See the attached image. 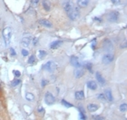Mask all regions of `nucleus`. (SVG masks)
I'll return each instance as SVG.
<instances>
[{
    "label": "nucleus",
    "mask_w": 127,
    "mask_h": 120,
    "mask_svg": "<svg viewBox=\"0 0 127 120\" xmlns=\"http://www.w3.org/2000/svg\"><path fill=\"white\" fill-rule=\"evenodd\" d=\"M3 37H4V40H5V45H10L11 42V38H12V29L11 27H5L3 30Z\"/></svg>",
    "instance_id": "nucleus-1"
},
{
    "label": "nucleus",
    "mask_w": 127,
    "mask_h": 120,
    "mask_svg": "<svg viewBox=\"0 0 127 120\" xmlns=\"http://www.w3.org/2000/svg\"><path fill=\"white\" fill-rule=\"evenodd\" d=\"M67 15H68L69 18L71 19V20H76L80 16V11H79V9H78V7L74 6L73 9H72Z\"/></svg>",
    "instance_id": "nucleus-2"
},
{
    "label": "nucleus",
    "mask_w": 127,
    "mask_h": 120,
    "mask_svg": "<svg viewBox=\"0 0 127 120\" xmlns=\"http://www.w3.org/2000/svg\"><path fill=\"white\" fill-rule=\"evenodd\" d=\"M114 56L113 55V54L107 53L103 56L102 61H103V63L104 65H108V64H110V63H112V62L114 61Z\"/></svg>",
    "instance_id": "nucleus-3"
},
{
    "label": "nucleus",
    "mask_w": 127,
    "mask_h": 120,
    "mask_svg": "<svg viewBox=\"0 0 127 120\" xmlns=\"http://www.w3.org/2000/svg\"><path fill=\"white\" fill-rule=\"evenodd\" d=\"M119 18V13L116 12V11H113L111 13L109 14L108 16H107V19H108L109 22H111V23H114V22H116Z\"/></svg>",
    "instance_id": "nucleus-4"
},
{
    "label": "nucleus",
    "mask_w": 127,
    "mask_h": 120,
    "mask_svg": "<svg viewBox=\"0 0 127 120\" xmlns=\"http://www.w3.org/2000/svg\"><path fill=\"white\" fill-rule=\"evenodd\" d=\"M103 50L106 51V52H110V51H112L113 50V48H114L113 43H112L109 39H105L104 41H103Z\"/></svg>",
    "instance_id": "nucleus-5"
},
{
    "label": "nucleus",
    "mask_w": 127,
    "mask_h": 120,
    "mask_svg": "<svg viewBox=\"0 0 127 120\" xmlns=\"http://www.w3.org/2000/svg\"><path fill=\"white\" fill-rule=\"evenodd\" d=\"M45 101L47 105H53L56 102V98H55V96L52 94L47 92L45 96Z\"/></svg>",
    "instance_id": "nucleus-6"
},
{
    "label": "nucleus",
    "mask_w": 127,
    "mask_h": 120,
    "mask_svg": "<svg viewBox=\"0 0 127 120\" xmlns=\"http://www.w3.org/2000/svg\"><path fill=\"white\" fill-rule=\"evenodd\" d=\"M70 63H71V65L73 67H76V68H80L81 66H82V64L80 63L78 57H76V56H74L70 57Z\"/></svg>",
    "instance_id": "nucleus-7"
},
{
    "label": "nucleus",
    "mask_w": 127,
    "mask_h": 120,
    "mask_svg": "<svg viewBox=\"0 0 127 120\" xmlns=\"http://www.w3.org/2000/svg\"><path fill=\"white\" fill-rule=\"evenodd\" d=\"M56 68V64L53 61H49L46 64H45L43 66V69L46 70V71H53Z\"/></svg>",
    "instance_id": "nucleus-8"
},
{
    "label": "nucleus",
    "mask_w": 127,
    "mask_h": 120,
    "mask_svg": "<svg viewBox=\"0 0 127 120\" xmlns=\"http://www.w3.org/2000/svg\"><path fill=\"white\" fill-rule=\"evenodd\" d=\"M30 43H31V37L30 36H25L24 38H22L21 44L24 47H27L30 45Z\"/></svg>",
    "instance_id": "nucleus-9"
},
{
    "label": "nucleus",
    "mask_w": 127,
    "mask_h": 120,
    "mask_svg": "<svg viewBox=\"0 0 127 120\" xmlns=\"http://www.w3.org/2000/svg\"><path fill=\"white\" fill-rule=\"evenodd\" d=\"M74 4L71 2V1H68V2H66L64 5V11L66 12V14H68L70 11L73 9V7H74Z\"/></svg>",
    "instance_id": "nucleus-10"
},
{
    "label": "nucleus",
    "mask_w": 127,
    "mask_h": 120,
    "mask_svg": "<svg viewBox=\"0 0 127 120\" xmlns=\"http://www.w3.org/2000/svg\"><path fill=\"white\" fill-rule=\"evenodd\" d=\"M104 96H105L106 100H108V101L112 102L114 100V97H113V94H112V91L110 88H107L104 92Z\"/></svg>",
    "instance_id": "nucleus-11"
},
{
    "label": "nucleus",
    "mask_w": 127,
    "mask_h": 120,
    "mask_svg": "<svg viewBox=\"0 0 127 120\" xmlns=\"http://www.w3.org/2000/svg\"><path fill=\"white\" fill-rule=\"evenodd\" d=\"M89 2H90V0H77V5L80 8L86 7L89 5Z\"/></svg>",
    "instance_id": "nucleus-12"
},
{
    "label": "nucleus",
    "mask_w": 127,
    "mask_h": 120,
    "mask_svg": "<svg viewBox=\"0 0 127 120\" xmlns=\"http://www.w3.org/2000/svg\"><path fill=\"white\" fill-rule=\"evenodd\" d=\"M62 44H63V41H62V40H56V41H54V42L51 43L50 47L52 48V49H56V48L59 47Z\"/></svg>",
    "instance_id": "nucleus-13"
},
{
    "label": "nucleus",
    "mask_w": 127,
    "mask_h": 120,
    "mask_svg": "<svg viewBox=\"0 0 127 120\" xmlns=\"http://www.w3.org/2000/svg\"><path fill=\"white\" fill-rule=\"evenodd\" d=\"M95 77H96V79H97V81L100 83L101 85H104V84H105V79L103 78V76L101 75L99 72H96Z\"/></svg>",
    "instance_id": "nucleus-14"
},
{
    "label": "nucleus",
    "mask_w": 127,
    "mask_h": 120,
    "mask_svg": "<svg viewBox=\"0 0 127 120\" xmlns=\"http://www.w3.org/2000/svg\"><path fill=\"white\" fill-rule=\"evenodd\" d=\"M87 86L88 88H90L91 90H96L97 89V84L95 83V81H88L87 82Z\"/></svg>",
    "instance_id": "nucleus-15"
},
{
    "label": "nucleus",
    "mask_w": 127,
    "mask_h": 120,
    "mask_svg": "<svg viewBox=\"0 0 127 120\" xmlns=\"http://www.w3.org/2000/svg\"><path fill=\"white\" fill-rule=\"evenodd\" d=\"M39 23L40 25H42V26H44L45 27H52L51 22L46 20V19H41V20H39Z\"/></svg>",
    "instance_id": "nucleus-16"
},
{
    "label": "nucleus",
    "mask_w": 127,
    "mask_h": 120,
    "mask_svg": "<svg viewBox=\"0 0 127 120\" xmlns=\"http://www.w3.org/2000/svg\"><path fill=\"white\" fill-rule=\"evenodd\" d=\"M75 98L78 99V100H83V99H85V93H84V91H77L75 92Z\"/></svg>",
    "instance_id": "nucleus-17"
},
{
    "label": "nucleus",
    "mask_w": 127,
    "mask_h": 120,
    "mask_svg": "<svg viewBox=\"0 0 127 120\" xmlns=\"http://www.w3.org/2000/svg\"><path fill=\"white\" fill-rule=\"evenodd\" d=\"M87 109L90 111V112H95L96 110H98V106L95 104H89L87 106Z\"/></svg>",
    "instance_id": "nucleus-18"
},
{
    "label": "nucleus",
    "mask_w": 127,
    "mask_h": 120,
    "mask_svg": "<svg viewBox=\"0 0 127 120\" xmlns=\"http://www.w3.org/2000/svg\"><path fill=\"white\" fill-rule=\"evenodd\" d=\"M42 4H43V6H44V8H45V11L50 10V3H49L48 0H43Z\"/></svg>",
    "instance_id": "nucleus-19"
},
{
    "label": "nucleus",
    "mask_w": 127,
    "mask_h": 120,
    "mask_svg": "<svg viewBox=\"0 0 127 120\" xmlns=\"http://www.w3.org/2000/svg\"><path fill=\"white\" fill-rule=\"evenodd\" d=\"M83 75H84V71L81 70V69H79V68L74 71V77H75L76 78H81V77H83Z\"/></svg>",
    "instance_id": "nucleus-20"
},
{
    "label": "nucleus",
    "mask_w": 127,
    "mask_h": 120,
    "mask_svg": "<svg viewBox=\"0 0 127 120\" xmlns=\"http://www.w3.org/2000/svg\"><path fill=\"white\" fill-rule=\"evenodd\" d=\"M78 109H79V117H80V119H81V120H86V116H85V114L84 113V111H83V108H82V107H79Z\"/></svg>",
    "instance_id": "nucleus-21"
},
{
    "label": "nucleus",
    "mask_w": 127,
    "mask_h": 120,
    "mask_svg": "<svg viewBox=\"0 0 127 120\" xmlns=\"http://www.w3.org/2000/svg\"><path fill=\"white\" fill-rule=\"evenodd\" d=\"M46 56V52L45 50H40L39 53H38V56H39L40 59H43L45 56Z\"/></svg>",
    "instance_id": "nucleus-22"
},
{
    "label": "nucleus",
    "mask_w": 127,
    "mask_h": 120,
    "mask_svg": "<svg viewBox=\"0 0 127 120\" xmlns=\"http://www.w3.org/2000/svg\"><path fill=\"white\" fill-rule=\"evenodd\" d=\"M26 98H27V100H29V101H32V100H34V96L31 93H27V95H26Z\"/></svg>",
    "instance_id": "nucleus-23"
},
{
    "label": "nucleus",
    "mask_w": 127,
    "mask_h": 120,
    "mask_svg": "<svg viewBox=\"0 0 127 120\" xmlns=\"http://www.w3.org/2000/svg\"><path fill=\"white\" fill-rule=\"evenodd\" d=\"M62 104L64 106V107H73V105L71 104V103H69V102H67L66 100H64V99H63L62 100Z\"/></svg>",
    "instance_id": "nucleus-24"
},
{
    "label": "nucleus",
    "mask_w": 127,
    "mask_h": 120,
    "mask_svg": "<svg viewBox=\"0 0 127 120\" xmlns=\"http://www.w3.org/2000/svg\"><path fill=\"white\" fill-rule=\"evenodd\" d=\"M120 110L122 111V112H125L127 110V105L126 103H124V104H122L121 106H120Z\"/></svg>",
    "instance_id": "nucleus-25"
},
{
    "label": "nucleus",
    "mask_w": 127,
    "mask_h": 120,
    "mask_svg": "<svg viewBox=\"0 0 127 120\" xmlns=\"http://www.w3.org/2000/svg\"><path fill=\"white\" fill-rule=\"evenodd\" d=\"M34 61H35V57H34V56H31L29 57V59H28V64H30V65H32V64H34Z\"/></svg>",
    "instance_id": "nucleus-26"
},
{
    "label": "nucleus",
    "mask_w": 127,
    "mask_h": 120,
    "mask_svg": "<svg viewBox=\"0 0 127 120\" xmlns=\"http://www.w3.org/2000/svg\"><path fill=\"white\" fill-rule=\"evenodd\" d=\"M85 67L86 69H88L90 72H92V64H91V63H86Z\"/></svg>",
    "instance_id": "nucleus-27"
},
{
    "label": "nucleus",
    "mask_w": 127,
    "mask_h": 120,
    "mask_svg": "<svg viewBox=\"0 0 127 120\" xmlns=\"http://www.w3.org/2000/svg\"><path fill=\"white\" fill-rule=\"evenodd\" d=\"M97 98L100 99V100H106L104 94H99V95H97Z\"/></svg>",
    "instance_id": "nucleus-28"
},
{
    "label": "nucleus",
    "mask_w": 127,
    "mask_h": 120,
    "mask_svg": "<svg viewBox=\"0 0 127 120\" xmlns=\"http://www.w3.org/2000/svg\"><path fill=\"white\" fill-rule=\"evenodd\" d=\"M20 82H21V81H20V80H19V79H16V80H14L13 82H12V85H13V86H16V85H19V84H20Z\"/></svg>",
    "instance_id": "nucleus-29"
},
{
    "label": "nucleus",
    "mask_w": 127,
    "mask_h": 120,
    "mask_svg": "<svg viewBox=\"0 0 127 120\" xmlns=\"http://www.w3.org/2000/svg\"><path fill=\"white\" fill-rule=\"evenodd\" d=\"M93 118L95 120H104V118H102V117H100V116H94Z\"/></svg>",
    "instance_id": "nucleus-30"
},
{
    "label": "nucleus",
    "mask_w": 127,
    "mask_h": 120,
    "mask_svg": "<svg viewBox=\"0 0 127 120\" xmlns=\"http://www.w3.org/2000/svg\"><path fill=\"white\" fill-rule=\"evenodd\" d=\"M28 54H29V52H28L27 49H23V50H22V55H23L24 56H28Z\"/></svg>",
    "instance_id": "nucleus-31"
},
{
    "label": "nucleus",
    "mask_w": 127,
    "mask_h": 120,
    "mask_svg": "<svg viewBox=\"0 0 127 120\" xmlns=\"http://www.w3.org/2000/svg\"><path fill=\"white\" fill-rule=\"evenodd\" d=\"M13 73L15 74L16 77H20V76H21V73H20V71H18V70H13Z\"/></svg>",
    "instance_id": "nucleus-32"
},
{
    "label": "nucleus",
    "mask_w": 127,
    "mask_h": 120,
    "mask_svg": "<svg viewBox=\"0 0 127 120\" xmlns=\"http://www.w3.org/2000/svg\"><path fill=\"white\" fill-rule=\"evenodd\" d=\"M111 1L114 3V5H120V4H121V1H120V0H111Z\"/></svg>",
    "instance_id": "nucleus-33"
},
{
    "label": "nucleus",
    "mask_w": 127,
    "mask_h": 120,
    "mask_svg": "<svg viewBox=\"0 0 127 120\" xmlns=\"http://www.w3.org/2000/svg\"><path fill=\"white\" fill-rule=\"evenodd\" d=\"M10 54L12 56H16V52H15V49H14V48H10Z\"/></svg>",
    "instance_id": "nucleus-34"
},
{
    "label": "nucleus",
    "mask_w": 127,
    "mask_h": 120,
    "mask_svg": "<svg viewBox=\"0 0 127 120\" xmlns=\"http://www.w3.org/2000/svg\"><path fill=\"white\" fill-rule=\"evenodd\" d=\"M40 0H31V2L33 3V4H34V5H36V4H38L39 3Z\"/></svg>",
    "instance_id": "nucleus-35"
},
{
    "label": "nucleus",
    "mask_w": 127,
    "mask_h": 120,
    "mask_svg": "<svg viewBox=\"0 0 127 120\" xmlns=\"http://www.w3.org/2000/svg\"><path fill=\"white\" fill-rule=\"evenodd\" d=\"M44 111H45L44 107H39V108H38V112L39 113H44Z\"/></svg>",
    "instance_id": "nucleus-36"
},
{
    "label": "nucleus",
    "mask_w": 127,
    "mask_h": 120,
    "mask_svg": "<svg viewBox=\"0 0 127 120\" xmlns=\"http://www.w3.org/2000/svg\"><path fill=\"white\" fill-rule=\"evenodd\" d=\"M37 42H38V39H37V38H35V39H34V41H33V43H34V45H36Z\"/></svg>",
    "instance_id": "nucleus-37"
},
{
    "label": "nucleus",
    "mask_w": 127,
    "mask_h": 120,
    "mask_svg": "<svg viewBox=\"0 0 127 120\" xmlns=\"http://www.w3.org/2000/svg\"><path fill=\"white\" fill-rule=\"evenodd\" d=\"M45 85H46V80H43V81H42V85H43V86H45Z\"/></svg>",
    "instance_id": "nucleus-38"
}]
</instances>
